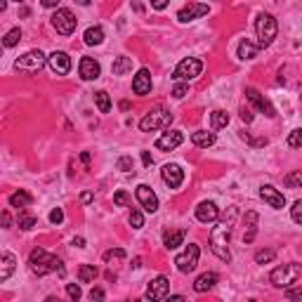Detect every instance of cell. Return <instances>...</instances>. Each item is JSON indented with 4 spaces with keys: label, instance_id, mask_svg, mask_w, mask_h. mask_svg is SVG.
Instances as JSON below:
<instances>
[{
    "label": "cell",
    "instance_id": "6da1fadb",
    "mask_svg": "<svg viewBox=\"0 0 302 302\" xmlns=\"http://www.w3.org/2000/svg\"><path fill=\"white\" fill-rule=\"evenodd\" d=\"M234 220H236V208H229V217L224 215L222 220L210 229V250L222 262H232L229 241H232V232H234Z\"/></svg>",
    "mask_w": 302,
    "mask_h": 302
},
{
    "label": "cell",
    "instance_id": "7a4b0ae2",
    "mask_svg": "<svg viewBox=\"0 0 302 302\" xmlns=\"http://www.w3.org/2000/svg\"><path fill=\"white\" fill-rule=\"evenodd\" d=\"M28 267H31V272L36 276H45V274H50V272H59V274L64 276L62 260H59L57 255H50L47 250H43V248L31 250V255H28Z\"/></svg>",
    "mask_w": 302,
    "mask_h": 302
},
{
    "label": "cell",
    "instance_id": "3957f363",
    "mask_svg": "<svg viewBox=\"0 0 302 302\" xmlns=\"http://www.w3.org/2000/svg\"><path fill=\"white\" fill-rule=\"evenodd\" d=\"M302 276V264L290 262V264H281L276 267L274 272L269 274V281L274 283L276 288H293L298 283V279Z\"/></svg>",
    "mask_w": 302,
    "mask_h": 302
},
{
    "label": "cell",
    "instance_id": "277c9868",
    "mask_svg": "<svg viewBox=\"0 0 302 302\" xmlns=\"http://www.w3.org/2000/svg\"><path fill=\"white\" fill-rule=\"evenodd\" d=\"M276 31H279V24H276V19L272 14L262 12L255 19V33H257V47H260V50L269 47V45L274 43Z\"/></svg>",
    "mask_w": 302,
    "mask_h": 302
},
{
    "label": "cell",
    "instance_id": "5b68a950",
    "mask_svg": "<svg viewBox=\"0 0 302 302\" xmlns=\"http://www.w3.org/2000/svg\"><path fill=\"white\" fill-rule=\"evenodd\" d=\"M172 123V114L165 109H154L149 111L144 118L139 120V130L142 132H154V130H163Z\"/></svg>",
    "mask_w": 302,
    "mask_h": 302
},
{
    "label": "cell",
    "instance_id": "8992f818",
    "mask_svg": "<svg viewBox=\"0 0 302 302\" xmlns=\"http://www.w3.org/2000/svg\"><path fill=\"white\" fill-rule=\"evenodd\" d=\"M201 71H203V62L201 59H196V57H186V59H182L180 64L175 66V71H172V78L177 80H194L201 76Z\"/></svg>",
    "mask_w": 302,
    "mask_h": 302
},
{
    "label": "cell",
    "instance_id": "52a82bcc",
    "mask_svg": "<svg viewBox=\"0 0 302 302\" xmlns=\"http://www.w3.org/2000/svg\"><path fill=\"white\" fill-rule=\"evenodd\" d=\"M45 54L40 52V50H28L26 54H22L17 62H14V69L17 71H26V73H36L40 71L43 66H45Z\"/></svg>",
    "mask_w": 302,
    "mask_h": 302
},
{
    "label": "cell",
    "instance_id": "ba28073f",
    "mask_svg": "<svg viewBox=\"0 0 302 302\" xmlns=\"http://www.w3.org/2000/svg\"><path fill=\"white\" fill-rule=\"evenodd\" d=\"M76 24H78L76 14L71 12V10H66V7H59V10L52 14V26L57 28V33H62V36H71V33L76 31Z\"/></svg>",
    "mask_w": 302,
    "mask_h": 302
},
{
    "label": "cell",
    "instance_id": "9c48e42d",
    "mask_svg": "<svg viewBox=\"0 0 302 302\" xmlns=\"http://www.w3.org/2000/svg\"><path fill=\"white\" fill-rule=\"evenodd\" d=\"M198 257H201V248H198L196 243H189V246L175 257V264H177V269H180L182 274H189V272L196 269Z\"/></svg>",
    "mask_w": 302,
    "mask_h": 302
},
{
    "label": "cell",
    "instance_id": "30bf717a",
    "mask_svg": "<svg viewBox=\"0 0 302 302\" xmlns=\"http://www.w3.org/2000/svg\"><path fill=\"white\" fill-rule=\"evenodd\" d=\"M246 99H248L250 104L255 106L260 114H264L267 118H276V109L274 104L264 97V94H260V92L255 90V88H246Z\"/></svg>",
    "mask_w": 302,
    "mask_h": 302
},
{
    "label": "cell",
    "instance_id": "8fae6325",
    "mask_svg": "<svg viewBox=\"0 0 302 302\" xmlns=\"http://www.w3.org/2000/svg\"><path fill=\"white\" fill-rule=\"evenodd\" d=\"M208 12H210V5H206V2H189V5H184L182 10L177 12V22L180 24H189V22H194L198 17H206Z\"/></svg>",
    "mask_w": 302,
    "mask_h": 302
},
{
    "label": "cell",
    "instance_id": "7c38bea8",
    "mask_svg": "<svg viewBox=\"0 0 302 302\" xmlns=\"http://www.w3.org/2000/svg\"><path fill=\"white\" fill-rule=\"evenodd\" d=\"M168 290H170V281L165 276H156L149 286H146V300L149 302H163L168 298Z\"/></svg>",
    "mask_w": 302,
    "mask_h": 302
},
{
    "label": "cell",
    "instance_id": "4fadbf2b",
    "mask_svg": "<svg viewBox=\"0 0 302 302\" xmlns=\"http://www.w3.org/2000/svg\"><path fill=\"white\" fill-rule=\"evenodd\" d=\"M47 66L52 69V73H57V76H66L71 71V57L66 52H62V50H54L47 57Z\"/></svg>",
    "mask_w": 302,
    "mask_h": 302
},
{
    "label": "cell",
    "instance_id": "5bb4252c",
    "mask_svg": "<svg viewBox=\"0 0 302 302\" xmlns=\"http://www.w3.org/2000/svg\"><path fill=\"white\" fill-rule=\"evenodd\" d=\"M260 198H262L264 203H269L274 210L286 208V196H283L279 189H274L272 184H262V186H260Z\"/></svg>",
    "mask_w": 302,
    "mask_h": 302
},
{
    "label": "cell",
    "instance_id": "9a60e30c",
    "mask_svg": "<svg viewBox=\"0 0 302 302\" xmlns=\"http://www.w3.org/2000/svg\"><path fill=\"white\" fill-rule=\"evenodd\" d=\"M135 194H137V201H139V206H142L146 212H156V210H158V196L154 194V189H151V186H146V184H139Z\"/></svg>",
    "mask_w": 302,
    "mask_h": 302
},
{
    "label": "cell",
    "instance_id": "2e32d148",
    "mask_svg": "<svg viewBox=\"0 0 302 302\" xmlns=\"http://www.w3.org/2000/svg\"><path fill=\"white\" fill-rule=\"evenodd\" d=\"M161 175H163V182L168 184L170 189H177V186H182V182H184V170L177 165V163H168V165H163Z\"/></svg>",
    "mask_w": 302,
    "mask_h": 302
},
{
    "label": "cell",
    "instance_id": "e0dca14e",
    "mask_svg": "<svg viewBox=\"0 0 302 302\" xmlns=\"http://www.w3.org/2000/svg\"><path fill=\"white\" fill-rule=\"evenodd\" d=\"M220 217V208H217V203H212V201H203V203H198L196 206V220L203 224H210L215 222Z\"/></svg>",
    "mask_w": 302,
    "mask_h": 302
},
{
    "label": "cell",
    "instance_id": "ac0fdd59",
    "mask_svg": "<svg viewBox=\"0 0 302 302\" xmlns=\"http://www.w3.org/2000/svg\"><path fill=\"white\" fill-rule=\"evenodd\" d=\"M78 73L83 80H97L99 73H102V66H99L97 59H92V57H83L78 64Z\"/></svg>",
    "mask_w": 302,
    "mask_h": 302
},
{
    "label": "cell",
    "instance_id": "d6986e66",
    "mask_svg": "<svg viewBox=\"0 0 302 302\" xmlns=\"http://www.w3.org/2000/svg\"><path fill=\"white\" fill-rule=\"evenodd\" d=\"M184 142V135L180 130H170L165 132V135H161L156 139V149L161 151H172V149H177V146Z\"/></svg>",
    "mask_w": 302,
    "mask_h": 302
},
{
    "label": "cell",
    "instance_id": "ffe728a7",
    "mask_svg": "<svg viewBox=\"0 0 302 302\" xmlns=\"http://www.w3.org/2000/svg\"><path fill=\"white\" fill-rule=\"evenodd\" d=\"M132 92L135 94H149L151 92V71L149 69H139L137 76L132 80Z\"/></svg>",
    "mask_w": 302,
    "mask_h": 302
},
{
    "label": "cell",
    "instance_id": "44dd1931",
    "mask_svg": "<svg viewBox=\"0 0 302 302\" xmlns=\"http://www.w3.org/2000/svg\"><path fill=\"white\" fill-rule=\"evenodd\" d=\"M257 212L248 210L246 212V234H243V243H253L255 241V234H257Z\"/></svg>",
    "mask_w": 302,
    "mask_h": 302
},
{
    "label": "cell",
    "instance_id": "7402d4cb",
    "mask_svg": "<svg viewBox=\"0 0 302 302\" xmlns=\"http://www.w3.org/2000/svg\"><path fill=\"white\" fill-rule=\"evenodd\" d=\"M184 236H186V229H172V232H165L163 234V246L168 250H175L177 246H182Z\"/></svg>",
    "mask_w": 302,
    "mask_h": 302
},
{
    "label": "cell",
    "instance_id": "603a6c76",
    "mask_svg": "<svg viewBox=\"0 0 302 302\" xmlns=\"http://www.w3.org/2000/svg\"><path fill=\"white\" fill-rule=\"evenodd\" d=\"M215 283H217V274L215 272H206V274H201L194 281V290L196 293H206V290L215 288Z\"/></svg>",
    "mask_w": 302,
    "mask_h": 302
},
{
    "label": "cell",
    "instance_id": "cb8c5ba5",
    "mask_svg": "<svg viewBox=\"0 0 302 302\" xmlns=\"http://www.w3.org/2000/svg\"><path fill=\"white\" fill-rule=\"evenodd\" d=\"M83 40H85V45H102L104 43V28L102 26H90L85 33H83Z\"/></svg>",
    "mask_w": 302,
    "mask_h": 302
},
{
    "label": "cell",
    "instance_id": "d4e9b609",
    "mask_svg": "<svg viewBox=\"0 0 302 302\" xmlns=\"http://www.w3.org/2000/svg\"><path fill=\"white\" fill-rule=\"evenodd\" d=\"M14 264H17L14 255L10 253V250H5V253H2V267H0V281H7V279L12 276Z\"/></svg>",
    "mask_w": 302,
    "mask_h": 302
},
{
    "label": "cell",
    "instance_id": "484cf974",
    "mask_svg": "<svg viewBox=\"0 0 302 302\" xmlns=\"http://www.w3.org/2000/svg\"><path fill=\"white\" fill-rule=\"evenodd\" d=\"M191 142L201 149H208V146L215 144V132H208V130H198L191 135Z\"/></svg>",
    "mask_w": 302,
    "mask_h": 302
},
{
    "label": "cell",
    "instance_id": "4316f807",
    "mask_svg": "<svg viewBox=\"0 0 302 302\" xmlns=\"http://www.w3.org/2000/svg\"><path fill=\"white\" fill-rule=\"evenodd\" d=\"M260 52V47H257V43H250V40H241L238 43V59H253L255 54Z\"/></svg>",
    "mask_w": 302,
    "mask_h": 302
},
{
    "label": "cell",
    "instance_id": "83f0119b",
    "mask_svg": "<svg viewBox=\"0 0 302 302\" xmlns=\"http://www.w3.org/2000/svg\"><path fill=\"white\" fill-rule=\"evenodd\" d=\"M31 203H33V196H31L28 191H22V189L14 191L12 196H10V206H12V208H26Z\"/></svg>",
    "mask_w": 302,
    "mask_h": 302
},
{
    "label": "cell",
    "instance_id": "f1b7e54d",
    "mask_svg": "<svg viewBox=\"0 0 302 302\" xmlns=\"http://www.w3.org/2000/svg\"><path fill=\"white\" fill-rule=\"evenodd\" d=\"M111 71H114V76H125L128 71H132V59L130 57H116Z\"/></svg>",
    "mask_w": 302,
    "mask_h": 302
},
{
    "label": "cell",
    "instance_id": "f546056e",
    "mask_svg": "<svg viewBox=\"0 0 302 302\" xmlns=\"http://www.w3.org/2000/svg\"><path fill=\"white\" fill-rule=\"evenodd\" d=\"M210 123H212V130H222V128L229 125V114L222 111V109H217V111L210 114Z\"/></svg>",
    "mask_w": 302,
    "mask_h": 302
},
{
    "label": "cell",
    "instance_id": "4dcf8cb0",
    "mask_svg": "<svg viewBox=\"0 0 302 302\" xmlns=\"http://www.w3.org/2000/svg\"><path fill=\"white\" fill-rule=\"evenodd\" d=\"M97 267L94 264H80L78 267V279H80V283H90V281H94L97 279Z\"/></svg>",
    "mask_w": 302,
    "mask_h": 302
},
{
    "label": "cell",
    "instance_id": "1f68e13d",
    "mask_svg": "<svg viewBox=\"0 0 302 302\" xmlns=\"http://www.w3.org/2000/svg\"><path fill=\"white\" fill-rule=\"evenodd\" d=\"M94 104H97V109H99L102 114H109V111H111V99H109V92H104V90L94 92Z\"/></svg>",
    "mask_w": 302,
    "mask_h": 302
},
{
    "label": "cell",
    "instance_id": "d6a6232c",
    "mask_svg": "<svg viewBox=\"0 0 302 302\" xmlns=\"http://www.w3.org/2000/svg\"><path fill=\"white\" fill-rule=\"evenodd\" d=\"M19 40H22V28H10V31L5 33V38H2V45H5V47H14Z\"/></svg>",
    "mask_w": 302,
    "mask_h": 302
},
{
    "label": "cell",
    "instance_id": "836d02e7",
    "mask_svg": "<svg viewBox=\"0 0 302 302\" xmlns=\"http://www.w3.org/2000/svg\"><path fill=\"white\" fill-rule=\"evenodd\" d=\"M17 224H19V229H24V232H31L33 227H36V217L33 215H28V212H19V220H17Z\"/></svg>",
    "mask_w": 302,
    "mask_h": 302
},
{
    "label": "cell",
    "instance_id": "e575fe53",
    "mask_svg": "<svg viewBox=\"0 0 302 302\" xmlns=\"http://www.w3.org/2000/svg\"><path fill=\"white\" fill-rule=\"evenodd\" d=\"M283 184H286L288 189H298V186H302V170L288 172V175L283 177Z\"/></svg>",
    "mask_w": 302,
    "mask_h": 302
},
{
    "label": "cell",
    "instance_id": "d590c367",
    "mask_svg": "<svg viewBox=\"0 0 302 302\" xmlns=\"http://www.w3.org/2000/svg\"><path fill=\"white\" fill-rule=\"evenodd\" d=\"M274 257H276V250H272V248H264V250H257V253H255V262L257 264L272 262Z\"/></svg>",
    "mask_w": 302,
    "mask_h": 302
},
{
    "label": "cell",
    "instance_id": "8d00e7d4",
    "mask_svg": "<svg viewBox=\"0 0 302 302\" xmlns=\"http://www.w3.org/2000/svg\"><path fill=\"white\" fill-rule=\"evenodd\" d=\"M130 224H132V229H142L144 227V215H142V210H137V208H132L130 210Z\"/></svg>",
    "mask_w": 302,
    "mask_h": 302
},
{
    "label": "cell",
    "instance_id": "74e56055",
    "mask_svg": "<svg viewBox=\"0 0 302 302\" xmlns=\"http://www.w3.org/2000/svg\"><path fill=\"white\" fill-rule=\"evenodd\" d=\"M116 168L120 172H135V163H132V156H120L116 161Z\"/></svg>",
    "mask_w": 302,
    "mask_h": 302
},
{
    "label": "cell",
    "instance_id": "f35d334b",
    "mask_svg": "<svg viewBox=\"0 0 302 302\" xmlns=\"http://www.w3.org/2000/svg\"><path fill=\"white\" fill-rule=\"evenodd\" d=\"M288 146H293V149H302V128H298V130H293L288 135Z\"/></svg>",
    "mask_w": 302,
    "mask_h": 302
},
{
    "label": "cell",
    "instance_id": "ab89813d",
    "mask_svg": "<svg viewBox=\"0 0 302 302\" xmlns=\"http://www.w3.org/2000/svg\"><path fill=\"white\" fill-rule=\"evenodd\" d=\"M66 295H69L73 302H78L80 298H83V290H80L78 283H66Z\"/></svg>",
    "mask_w": 302,
    "mask_h": 302
},
{
    "label": "cell",
    "instance_id": "60d3db41",
    "mask_svg": "<svg viewBox=\"0 0 302 302\" xmlns=\"http://www.w3.org/2000/svg\"><path fill=\"white\" fill-rule=\"evenodd\" d=\"M125 257V250L123 248H111L104 253V262H111V260H123Z\"/></svg>",
    "mask_w": 302,
    "mask_h": 302
},
{
    "label": "cell",
    "instance_id": "b9f144b4",
    "mask_svg": "<svg viewBox=\"0 0 302 302\" xmlns=\"http://www.w3.org/2000/svg\"><path fill=\"white\" fill-rule=\"evenodd\" d=\"M114 203H116L118 208H125V206L130 203V196H128V191H123V189H118V191L114 194Z\"/></svg>",
    "mask_w": 302,
    "mask_h": 302
},
{
    "label": "cell",
    "instance_id": "7bdbcfd3",
    "mask_svg": "<svg viewBox=\"0 0 302 302\" xmlns=\"http://www.w3.org/2000/svg\"><path fill=\"white\" fill-rule=\"evenodd\" d=\"M290 217H293V222L302 224V201H295V203H293V208H290Z\"/></svg>",
    "mask_w": 302,
    "mask_h": 302
},
{
    "label": "cell",
    "instance_id": "ee69618b",
    "mask_svg": "<svg viewBox=\"0 0 302 302\" xmlns=\"http://www.w3.org/2000/svg\"><path fill=\"white\" fill-rule=\"evenodd\" d=\"M186 92H189V85H186V83H177V85L172 88V97H175V99H182V97H186Z\"/></svg>",
    "mask_w": 302,
    "mask_h": 302
},
{
    "label": "cell",
    "instance_id": "f6af8a7d",
    "mask_svg": "<svg viewBox=\"0 0 302 302\" xmlns=\"http://www.w3.org/2000/svg\"><path fill=\"white\" fill-rule=\"evenodd\" d=\"M238 137H241L243 142H248V144H253V146H264V144H267V139H253V137H250L248 132H238Z\"/></svg>",
    "mask_w": 302,
    "mask_h": 302
},
{
    "label": "cell",
    "instance_id": "bcb514c9",
    "mask_svg": "<svg viewBox=\"0 0 302 302\" xmlns=\"http://www.w3.org/2000/svg\"><path fill=\"white\" fill-rule=\"evenodd\" d=\"M50 222H52V224H62V222H64V210H62V208H54V210L50 212Z\"/></svg>",
    "mask_w": 302,
    "mask_h": 302
},
{
    "label": "cell",
    "instance_id": "7dc6e473",
    "mask_svg": "<svg viewBox=\"0 0 302 302\" xmlns=\"http://www.w3.org/2000/svg\"><path fill=\"white\" fill-rule=\"evenodd\" d=\"M286 298H288L290 302H302V288H288L286 290Z\"/></svg>",
    "mask_w": 302,
    "mask_h": 302
},
{
    "label": "cell",
    "instance_id": "c3c4849f",
    "mask_svg": "<svg viewBox=\"0 0 302 302\" xmlns=\"http://www.w3.org/2000/svg\"><path fill=\"white\" fill-rule=\"evenodd\" d=\"M90 300L92 302H104V290H102V288H92L90 290Z\"/></svg>",
    "mask_w": 302,
    "mask_h": 302
},
{
    "label": "cell",
    "instance_id": "681fc988",
    "mask_svg": "<svg viewBox=\"0 0 302 302\" xmlns=\"http://www.w3.org/2000/svg\"><path fill=\"white\" fill-rule=\"evenodd\" d=\"M241 120L243 123H253V111H250L248 106H241Z\"/></svg>",
    "mask_w": 302,
    "mask_h": 302
},
{
    "label": "cell",
    "instance_id": "f907efd6",
    "mask_svg": "<svg viewBox=\"0 0 302 302\" xmlns=\"http://www.w3.org/2000/svg\"><path fill=\"white\" fill-rule=\"evenodd\" d=\"M151 7H154V10H165V7H168V0H154Z\"/></svg>",
    "mask_w": 302,
    "mask_h": 302
},
{
    "label": "cell",
    "instance_id": "816d5d0a",
    "mask_svg": "<svg viewBox=\"0 0 302 302\" xmlns=\"http://www.w3.org/2000/svg\"><path fill=\"white\" fill-rule=\"evenodd\" d=\"M142 163H144L146 168H149V165L154 163V158H151V154H149V151H142Z\"/></svg>",
    "mask_w": 302,
    "mask_h": 302
},
{
    "label": "cell",
    "instance_id": "f5cc1de1",
    "mask_svg": "<svg viewBox=\"0 0 302 302\" xmlns=\"http://www.w3.org/2000/svg\"><path fill=\"white\" fill-rule=\"evenodd\" d=\"M10 224H12V217H10V212L5 210V212H2V227H5V229H10Z\"/></svg>",
    "mask_w": 302,
    "mask_h": 302
},
{
    "label": "cell",
    "instance_id": "db71d44e",
    "mask_svg": "<svg viewBox=\"0 0 302 302\" xmlns=\"http://www.w3.org/2000/svg\"><path fill=\"white\" fill-rule=\"evenodd\" d=\"M71 243H73L76 248H85V238H83V236H73V241H71Z\"/></svg>",
    "mask_w": 302,
    "mask_h": 302
},
{
    "label": "cell",
    "instance_id": "11a10c76",
    "mask_svg": "<svg viewBox=\"0 0 302 302\" xmlns=\"http://www.w3.org/2000/svg\"><path fill=\"white\" fill-rule=\"evenodd\" d=\"M163 302H186V298L184 295H170V298H165Z\"/></svg>",
    "mask_w": 302,
    "mask_h": 302
},
{
    "label": "cell",
    "instance_id": "9f6ffc18",
    "mask_svg": "<svg viewBox=\"0 0 302 302\" xmlns=\"http://www.w3.org/2000/svg\"><path fill=\"white\" fill-rule=\"evenodd\" d=\"M43 7H57L59 10V0H43Z\"/></svg>",
    "mask_w": 302,
    "mask_h": 302
},
{
    "label": "cell",
    "instance_id": "6f0895ef",
    "mask_svg": "<svg viewBox=\"0 0 302 302\" xmlns=\"http://www.w3.org/2000/svg\"><path fill=\"white\" fill-rule=\"evenodd\" d=\"M43 302H64V300H62V298H57V295H47Z\"/></svg>",
    "mask_w": 302,
    "mask_h": 302
},
{
    "label": "cell",
    "instance_id": "680465c9",
    "mask_svg": "<svg viewBox=\"0 0 302 302\" xmlns=\"http://www.w3.org/2000/svg\"><path fill=\"white\" fill-rule=\"evenodd\" d=\"M80 201H83V203H90V201H92V194H90V191H85V194L80 196Z\"/></svg>",
    "mask_w": 302,
    "mask_h": 302
},
{
    "label": "cell",
    "instance_id": "91938a15",
    "mask_svg": "<svg viewBox=\"0 0 302 302\" xmlns=\"http://www.w3.org/2000/svg\"><path fill=\"white\" fill-rule=\"evenodd\" d=\"M28 14H31V10H28L26 5H24V7H19V17H28Z\"/></svg>",
    "mask_w": 302,
    "mask_h": 302
},
{
    "label": "cell",
    "instance_id": "94428289",
    "mask_svg": "<svg viewBox=\"0 0 302 302\" xmlns=\"http://www.w3.org/2000/svg\"><path fill=\"white\" fill-rule=\"evenodd\" d=\"M132 10H135V12H144V5H139V2H132Z\"/></svg>",
    "mask_w": 302,
    "mask_h": 302
},
{
    "label": "cell",
    "instance_id": "6125c7cd",
    "mask_svg": "<svg viewBox=\"0 0 302 302\" xmlns=\"http://www.w3.org/2000/svg\"><path fill=\"white\" fill-rule=\"evenodd\" d=\"M80 161H83V163H90V154H88V151H83V154H80Z\"/></svg>",
    "mask_w": 302,
    "mask_h": 302
},
{
    "label": "cell",
    "instance_id": "be15d7a7",
    "mask_svg": "<svg viewBox=\"0 0 302 302\" xmlns=\"http://www.w3.org/2000/svg\"><path fill=\"white\" fill-rule=\"evenodd\" d=\"M132 267L137 269V267H142V257H135V262H132Z\"/></svg>",
    "mask_w": 302,
    "mask_h": 302
},
{
    "label": "cell",
    "instance_id": "e7e4bbea",
    "mask_svg": "<svg viewBox=\"0 0 302 302\" xmlns=\"http://www.w3.org/2000/svg\"><path fill=\"white\" fill-rule=\"evenodd\" d=\"M130 302H139V300H130Z\"/></svg>",
    "mask_w": 302,
    "mask_h": 302
},
{
    "label": "cell",
    "instance_id": "03108f58",
    "mask_svg": "<svg viewBox=\"0 0 302 302\" xmlns=\"http://www.w3.org/2000/svg\"><path fill=\"white\" fill-rule=\"evenodd\" d=\"M250 302H257V300H250Z\"/></svg>",
    "mask_w": 302,
    "mask_h": 302
}]
</instances>
